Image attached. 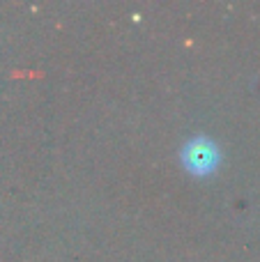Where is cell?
Returning <instances> with one entry per match:
<instances>
[{
  "label": "cell",
  "instance_id": "cell-1",
  "mask_svg": "<svg viewBox=\"0 0 260 262\" xmlns=\"http://www.w3.org/2000/svg\"><path fill=\"white\" fill-rule=\"evenodd\" d=\"M219 147L212 143L205 136H198V138L189 140L182 149V161L184 168L189 172H196V175H210L216 170L219 166Z\"/></svg>",
  "mask_w": 260,
  "mask_h": 262
}]
</instances>
